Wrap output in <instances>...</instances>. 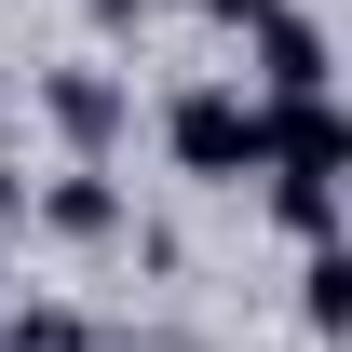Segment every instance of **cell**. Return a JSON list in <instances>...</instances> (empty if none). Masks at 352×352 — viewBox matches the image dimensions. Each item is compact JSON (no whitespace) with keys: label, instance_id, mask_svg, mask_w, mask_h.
Returning <instances> with one entry per match:
<instances>
[{"label":"cell","instance_id":"6da1fadb","mask_svg":"<svg viewBox=\"0 0 352 352\" xmlns=\"http://www.w3.org/2000/svg\"><path fill=\"white\" fill-rule=\"evenodd\" d=\"M204 28H230V41H244V68H230V82L258 95V109H298V95L339 82V41L311 28L298 0H204Z\"/></svg>","mask_w":352,"mask_h":352},{"label":"cell","instance_id":"7a4b0ae2","mask_svg":"<svg viewBox=\"0 0 352 352\" xmlns=\"http://www.w3.org/2000/svg\"><path fill=\"white\" fill-rule=\"evenodd\" d=\"M163 163L190 176V190H244V176H258V95L230 82V68L176 82L163 95Z\"/></svg>","mask_w":352,"mask_h":352},{"label":"cell","instance_id":"3957f363","mask_svg":"<svg viewBox=\"0 0 352 352\" xmlns=\"http://www.w3.org/2000/svg\"><path fill=\"white\" fill-rule=\"evenodd\" d=\"M28 95H41L54 149H68V163H95V176H109V149L135 135V82H122V68H95V54H68V68H41Z\"/></svg>","mask_w":352,"mask_h":352},{"label":"cell","instance_id":"277c9868","mask_svg":"<svg viewBox=\"0 0 352 352\" xmlns=\"http://www.w3.org/2000/svg\"><path fill=\"white\" fill-rule=\"evenodd\" d=\"M28 230H41V244H122L135 230V204H122V176H95V163H54L41 190H28Z\"/></svg>","mask_w":352,"mask_h":352},{"label":"cell","instance_id":"5b68a950","mask_svg":"<svg viewBox=\"0 0 352 352\" xmlns=\"http://www.w3.org/2000/svg\"><path fill=\"white\" fill-rule=\"evenodd\" d=\"M258 176H311V190H339V176H352V122H339V95L258 109Z\"/></svg>","mask_w":352,"mask_h":352},{"label":"cell","instance_id":"8992f818","mask_svg":"<svg viewBox=\"0 0 352 352\" xmlns=\"http://www.w3.org/2000/svg\"><path fill=\"white\" fill-rule=\"evenodd\" d=\"M339 311H352V258H339V244H298V325L339 339Z\"/></svg>","mask_w":352,"mask_h":352},{"label":"cell","instance_id":"52a82bcc","mask_svg":"<svg viewBox=\"0 0 352 352\" xmlns=\"http://www.w3.org/2000/svg\"><path fill=\"white\" fill-rule=\"evenodd\" d=\"M0 352H95V311H68V298H28L14 325H0Z\"/></svg>","mask_w":352,"mask_h":352},{"label":"cell","instance_id":"ba28073f","mask_svg":"<svg viewBox=\"0 0 352 352\" xmlns=\"http://www.w3.org/2000/svg\"><path fill=\"white\" fill-rule=\"evenodd\" d=\"M271 217L298 230V244H339V190H311V176H271Z\"/></svg>","mask_w":352,"mask_h":352},{"label":"cell","instance_id":"9c48e42d","mask_svg":"<svg viewBox=\"0 0 352 352\" xmlns=\"http://www.w3.org/2000/svg\"><path fill=\"white\" fill-rule=\"evenodd\" d=\"M95 28H109V41H122V28H149V0H95Z\"/></svg>","mask_w":352,"mask_h":352},{"label":"cell","instance_id":"30bf717a","mask_svg":"<svg viewBox=\"0 0 352 352\" xmlns=\"http://www.w3.org/2000/svg\"><path fill=\"white\" fill-rule=\"evenodd\" d=\"M14 217H28V176H14V163H0V230H14Z\"/></svg>","mask_w":352,"mask_h":352},{"label":"cell","instance_id":"8fae6325","mask_svg":"<svg viewBox=\"0 0 352 352\" xmlns=\"http://www.w3.org/2000/svg\"><path fill=\"white\" fill-rule=\"evenodd\" d=\"M0 122H14V95H0Z\"/></svg>","mask_w":352,"mask_h":352},{"label":"cell","instance_id":"7c38bea8","mask_svg":"<svg viewBox=\"0 0 352 352\" xmlns=\"http://www.w3.org/2000/svg\"><path fill=\"white\" fill-rule=\"evenodd\" d=\"M95 352H109V339H95Z\"/></svg>","mask_w":352,"mask_h":352}]
</instances>
